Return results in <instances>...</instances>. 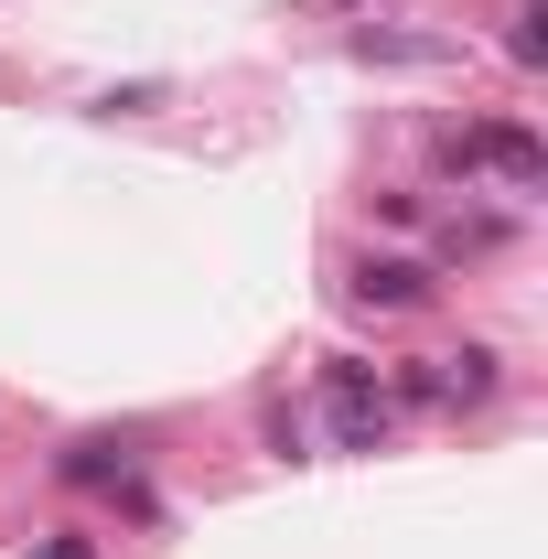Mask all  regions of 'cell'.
Returning a JSON list of instances; mask_svg holds the SVG:
<instances>
[{
  "label": "cell",
  "mask_w": 548,
  "mask_h": 559,
  "mask_svg": "<svg viewBox=\"0 0 548 559\" xmlns=\"http://www.w3.org/2000/svg\"><path fill=\"white\" fill-rule=\"evenodd\" d=\"M441 162H452V173H495L505 194H538V183H548L538 140L505 130V119H484V130H452V140H441Z\"/></svg>",
  "instance_id": "obj_1"
},
{
  "label": "cell",
  "mask_w": 548,
  "mask_h": 559,
  "mask_svg": "<svg viewBox=\"0 0 548 559\" xmlns=\"http://www.w3.org/2000/svg\"><path fill=\"white\" fill-rule=\"evenodd\" d=\"M323 409H334V452H377V441H388V388H377V366H355V355L323 366Z\"/></svg>",
  "instance_id": "obj_2"
},
{
  "label": "cell",
  "mask_w": 548,
  "mask_h": 559,
  "mask_svg": "<svg viewBox=\"0 0 548 559\" xmlns=\"http://www.w3.org/2000/svg\"><path fill=\"white\" fill-rule=\"evenodd\" d=\"M344 290H355V301H377V312H409V301H430V270H419V259H355Z\"/></svg>",
  "instance_id": "obj_3"
}]
</instances>
